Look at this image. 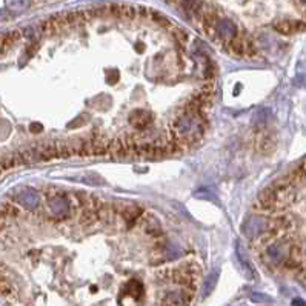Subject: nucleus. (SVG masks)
Listing matches in <instances>:
<instances>
[{
	"label": "nucleus",
	"instance_id": "nucleus-2",
	"mask_svg": "<svg viewBox=\"0 0 306 306\" xmlns=\"http://www.w3.org/2000/svg\"><path fill=\"white\" fill-rule=\"evenodd\" d=\"M191 301H192V291L188 289L171 291L161 297L163 306H189Z\"/></svg>",
	"mask_w": 306,
	"mask_h": 306
},
{
	"label": "nucleus",
	"instance_id": "nucleus-21",
	"mask_svg": "<svg viewBox=\"0 0 306 306\" xmlns=\"http://www.w3.org/2000/svg\"><path fill=\"white\" fill-rule=\"evenodd\" d=\"M292 304H294V306H304V303H301V300H294Z\"/></svg>",
	"mask_w": 306,
	"mask_h": 306
},
{
	"label": "nucleus",
	"instance_id": "nucleus-13",
	"mask_svg": "<svg viewBox=\"0 0 306 306\" xmlns=\"http://www.w3.org/2000/svg\"><path fill=\"white\" fill-rule=\"evenodd\" d=\"M121 215L126 218L128 223H132V221L137 220V217L141 215V209H138V208H129L126 211H121Z\"/></svg>",
	"mask_w": 306,
	"mask_h": 306
},
{
	"label": "nucleus",
	"instance_id": "nucleus-3",
	"mask_svg": "<svg viewBox=\"0 0 306 306\" xmlns=\"http://www.w3.org/2000/svg\"><path fill=\"white\" fill-rule=\"evenodd\" d=\"M266 255L274 263H284L289 257V244L284 241H278L266 246Z\"/></svg>",
	"mask_w": 306,
	"mask_h": 306
},
{
	"label": "nucleus",
	"instance_id": "nucleus-11",
	"mask_svg": "<svg viewBox=\"0 0 306 306\" xmlns=\"http://www.w3.org/2000/svg\"><path fill=\"white\" fill-rule=\"evenodd\" d=\"M6 6L14 12H20L29 6V0H6Z\"/></svg>",
	"mask_w": 306,
	"mask_h": 306
},
{
	"label": "nucleus",
	"instance_id": "nucleus-8",
	"mask_svg": "<svg viewBox=\"0 0 306 306\" xmlns=\"http://www.w3.org/2000/svg\"><path fill=\"white\" fill-rule=\"evenodd\" d=\"M217 32H218V35H220L221 38H225V40H232V38L237 35V28H235V25H234L231 20L221 18V20L218 22Z\"/></svg>",
	"mask_w": 306,
	"mask_h": 306
},
{
	"label": "nucleus",
	"instance_id": "nucleus-5",
	"mask_svg": "<svg viewBox=\"0 0 306 306\" xmlns=\"http://www.w3.org/2000/svg\"><path fill=\"white\" fill-rule=\"evenodd\" d=\"M274 28L275 31H278L280 34H284V35H289L292 32H297V31H301L306 28V23L304 22H297V20H288V18H283V20H278L274 23Z\"/></svg>",
	"mask_w": 306,
	"mask_h": 306
},
{
	"label": "nucleus",
	"instance_id": "nucleus-9",
	"mask_svg": "<svg viewBox=\"0 0 306 306\" xmlns=\"http://www.w3.org/2000/svg\"><path fill=\"white\" fill-rule=\"evenodd\" d=\"M217 281H218V271H212V272L206 277V281H205V286H203V295H205V297L209 295V294L214 291Z\"/></svg>",
	"mask_w": 306,
	"mask_h": 306
},
{
	"label": "nucleus",
	"instance_id": "nucleus-7",
	"mask_svg": "<svg viewBox=\"0 0 306 306\" xmlns=\"http://www.w3.org/2000/svg\"><path fill=\"white\" fill-rule=\"evenodd\" d=\"M154 120L152 114L151 112H146V111H134L129 117V121L137 128V129H143L146 128L148 125H151Z\"/></svg>",
	"mask_w": 306,
	"mask_h": 306
},
{
	"label": "nucleus",
	"instance_id": "nucleus-14",
	"mask_svg": "<svg viewBox=\"0 0 306 306\" xmlns=\"http://www.w3.org/2000/svg\"><path fill=\"white\" fill-rule=\"evenodd\" d=\"M18 37H20V31H12V32H9L6 35H3V38H2V48L6 49V46L12 45Z\"/></svg>",
	"mask_w": 306,
	"mask_h": 306
},
{
	"label": "nucleus",
	"instance_id": "nucleus-12",
	"mask_svg": "<svg viewBox=\"0 0 306 306\" xmlns=\"http://www.w3.org/2000/svg\"><path fill=\"white\" fill-rule=\"evenodd\" d=\"M151 18L157 23V25H160V26H165V28H172V22L168 18V17H165L163 14H160V12H155V11H151Z\"/></svg>",
	"mask_w": 306,
	"mask_h": 306
},
{
	"label": "nucleus",
	"instance_id": "nucleus-17",
	"mask_svg": "<svg viewBox=\"0 0 306 306\" xmlns=\"http://www.w3.org/2000/svg\"><path fill=\"white\" fill-rule=\"evenodd\" d=\"M174 34H175V37H177V40H178V42H181V43H186V40H188V34H186L183 29H180V28H175V29H174Z\"/></svg>",
	"mask_w": 306,
	"mask_h": 306
},
{
	"label": "nucleus",
	"instance_id": "nucleus-15",
	"mask_svg": "<svg viewBox=\"0 0 306 306\" xmlns=\"http://www.w3.org/2000/svg\"><path fill=\"white\" fill-rule=\"evenodd\" d=\"M194 195L197 197V198H208V200H215V195L209 191V189H206V188H201V189H198V191H195L194 192Z\"/></svg>",
	"mask_w": 306,
	"mask_h": 306
},
{
	"label": "nucleus",
	"instance_id": "nucleus-22",
	"mask_svg": "<svg viewBox=\"0 0 306 306\" xmlns=\"http://www.w3.org/2000/svg\"><path fill=\"white\" fill-rule=\"evenodd\" d=\"M303 2H304V5H306V0H303Z\"/></svg>",
	"mask_w": 306,
	"mask_h": 306
},
{
	"label": "nucleus",
	"instance_id": "nucleus-19",
	"mask_svg": "<svg viewBox=\"0 0 306 306\" xmlns=\"http://www.w3.org/2000/svg\"><path fill=\"white\" fill-rule=\"evenodd\" d=\"M29 129H31V132H40L43 128H42V125H40V123H32Z\"/></svg>",
	"mask_w": 306,
	"mask_h": 306
},
{
	"label": "nucleus",
	"instance_id": "nucleus-1",
	"mask_svg": "<svg viewBox=\"0 0 306 306\" xmlns=\"http://www.w3.org/2000/svg\"><path fill=\"white\" fill-rule=\"evenodd\" d=\"M269 226V221L261 217V215H252L246 220V223L243 225V234L248 238H257L258 235H261Z\"/></svg>",
	"mask_w": 306,
	"mask_h": 306
},
{
	"label": "nucleus",
	"instance_id": "nucleus-16",
	"mask_svg": "<svg viewBox=\"0 0 306 306\" xmlns=\"http://www.w3.org/2000/svg\"><path fill=\"white\" fill-rule=\"evenodd\" d=\"M254 120H255V123H257L258 126H263V125H266V109H261V111H258V112L255 114Z\"/></svg>",
	"mask_w": 306,
	"mask_h": 306
},
{
	"label": "nucleus",
	"instance_id": "nucleus-18",
	"mask_svg": "<svg viewBox=\"0 0 306 306\" xmlns=\"http://www.w3.org/2000/svg\"><path fill=\"white\" fill-rule=\"evenodd\" d=\"M109 75H108V83H111V85H114L117 80H118V72L114 69V71H111V72H108Z\"/></svg>",
	"mask_w": 306,
	"mask_h": 306
},
{
	"label": "nucleus",
	"instance_id": "nucleus-6",
	"mask_svg": "<svg viewBox=\"0 0 306 306\" xmlns=\"http://www.w3.org/2000/svg\"><path fill=\"white\" fill-rule=\"evenodd\" d=\"M48 208L49 211L58 217V218H63L69 214V209H71V205L66 198H62V197H54L51 200H48Z\"/></svg>",
	"mask_w": 306,
	"mask_h": 306
},
{
	"label": "nucleus",
	"instance_id": "nucleus-10",
	"mask_svg": "<svg viewBox=\"0 0 306 306\" xmlns=\"http://www.w3.org/2000/svg\"><path fill=\"white\" fill-rule=\"evenodd\" d=\"M138 14V8L137 6H131V5H120V18L125 20H132L135 18Z\"/></svg>",
	"mask_w": 306,
	"mask_h": 306
},
{
	"label": "nucleus",
	"instance_id": "nucleus-20",
	"mask_svg": "<svg viewBox=\"0 0 306 306\" xmlns=\"http://www.w3.org/2000/svg\"><path fill=\"white\" fill-rule=\"evenodd\" d=\"M252 300H254V301H255V300H257V301H268L269 298H266L264 295H258V294H254V295H252Z\"/></svg>",
	"mask_w": 306,
	"mask_h": 306
},
{
	"label": "nucleus",
	"instance_id": "nucleus-4",
	"mask_svg": "<svg viewBox=\"0 0 306 306\" xmlns=\"http://www.w3.org/2000/svg\"><path fill=\"white\" fill-rule=\"evenodd\" d=\"M15 198H17V201H18L23 208H26V209H34V208H37V206H38V201H40L38 194H37L34 189H31V188H25V189L18 191Z\"/></svg>",
	"mask_w": 306,
	"mask_h": 306
}]
</instances>
